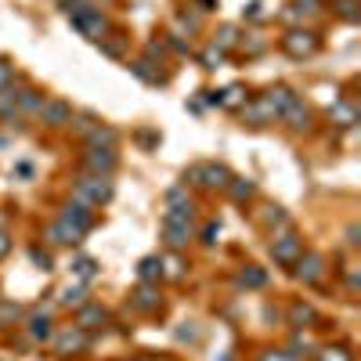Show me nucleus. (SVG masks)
I'll list each match as a JSON object with an SVG mask.
<instances>
[{"label": "nucleus", "instance_id": "nucleus-1", "mask_svg": "<svg viewBox=\"0 0 361 361\" xmlns=\"http://www.w3.org/2000/svg\"><path fill=\"white\" fill-rule=\"evenodd\" d=\"M163 235L170 250H185L195 238V202L192 206H170L163 214Z\"/></svg>", "mask_w": 361, "mask_h": 361}, {"label": "nucleus", "instance_id": "nucleus-2", "mask_svg": "<svg viewBox=\"0 0 361 361\" xmlns=\"http://www.w3.org/2000/svg\"><path fill=\"white\" fill-rule=\"evenodd\" d=\"M66 8V15L73 18V25L80 29V33L87 37V40H105L109 37V18L102 15V8H94V4H87V0H76V4H62Z\"/></svg>", "mask_w": 361, "mask_h": 361}, {"label": "nucleus", "instance_id": "nucleus-3", "mask_svg": "<svg viewBox=\"0 0 361 361\" xmlns=\"http://www.w3.org/2000/svg\"><path fill=\"white\" fill-rule=\"evenodd\" d=\"M112 180L109 177H102V173H80L76 180H73V199L76 202H83L87 209H94V206H105L109 199H112Z\"/></svg>", "mask_w": 361, "mask_h": 361}, {"label": "nucleus", "instance_id": "nucleus-4", "mask_svg": "<svg viewBox=\"0 0 361 361\" xmlns=\"http://www.w3.org/2000/svg\"><path fill=\"white\" fill-rule=\"evenodd\" d=\"M188 180H192V185H199V188L221 192V188H228L231 173H228L224 163H195V166L188 170Z\"/></svg>", "mask_w": 361, "mask_h": 361}, {"label": "nucleus", "instance_id": "nucleus-5", "mask_svg": "<svg viewBox=\"0 0 361 361\" xmlns=\"http://www.w3.org/2000/svg\"><path fill=\"white\" fill-rule=\"evenodd\" d=\"M51 343H54V354L58 357H73V354H83L90 347V333H87V329H80V325H66L62 333L51 336Z\"/></svg>", "mask_w": 361, "mask_h": 361}, {"label": "nucleus", "instance_id": "nucleus-6", "mask_svg": "<svg viewBox=\"0 0 361 361\" xmlns=\"http://www.w3.org/2000/svg\"><path fill=\"white\" fill-rule=\"evenodd\" d=\"M318 33L314 29H289V33L282 37V51L289 54V58H311L314 51H318Z\"/></svg>", "mask_w": 361, "mask_h": 361}, {"label": "nucleus", "instance_id": "nucleus-7", "mask_svg": "<svg viewBox=\"0 0 361 361\" xmlns=\"http://www.w3.org/2000/svg\"><path fill=\"white\" fill-rule=\"evenodd\" d=\"M300 253H304V238L296 231H282V235H275V243H271V260L282 264V267H293Z\"/></svg>", "mask_w": 361, "mask_h": 361}, {"label": "nucleus", "instance_id": "nucleus-8", "mask_svg": "<svg viewBox=\"0 0 361 361\" xmlns=\"http://www.w3.org/2000/svg\"><path fill=\"white\" fill-rule=\"evenodd\" d=\"M293 275L304 286H318L325 279V257L322 253H300L296 264H293Z\"/></svg>", "mask_w": 361, "mask_h": 361}, {"label": "nucleus", "instance_id": "nucleus-9", "mask_svg": "<svg viewBox=\"0 0 361 361\" xmlns=\"http://www.w3.org/2000/svg\"><path fill=\"white\" fill-rule=\"evenodd\" d=\"M119 166L116 159V148H90L83 156V170L87 173H102V177H112V170Z\"/></svg>", "mask_w": 361, "mask_h": 361}, {"label": "nucleus", "instance_id": "nucleus-10", "mask_svg": "<svg viewBox=\"0 0 361 361\" xmlns=\"http://www.w3.org/2000/svg\"><path fill=\"white\" fill-rule=\"evenodd\" d=\"M58 221H66V224H69V228H76L80 235H87L90 228H94V214H90V209H87L83 202H76V199L62 206V214H58Z\"/></svg>", "mask_w": 361, "mask_h": 361}, {"label": "nucleus", "instance_id": "nucleus-11", "mask_svg": "<svg viewBox=\"0 0 361 361\" xmlns=\"http://www.w3.org/2000/svg\"><path fill=\"white\" fill-rule=\"evenodd\" d=\"M73 116H76L73 105L62 102V98H47L44 109H40V119H44L47 127H69V123H73Z\"/></svg>", "mask_w": 361, "mask_h": 361}, {"label": "nucleus", "instance_id": "nucleus-12", "mask_svg": "<svg viewBox=\"0 0 361 361\" xmlns=\"http://www.w3.org/2000/svg\"><path fill=\"white\" fill-rule=\"evenodd\" d=\"M279 119H286V123H289L293 130H307V127H311V109L304 105V98H296V94H293Z\"/></svg>", "mask_w": 361, "mask_h": 361}, {"label": "nucleus", "instance_id": "nucleus-13", "mask_svg": "<svg viewBox=\"0 0 361 361\" xmlns=\"http://www.w3.org/2000/svg\"><path fill=\"white\" fill-rule=\"evenodd\" d=\"M243 119H246V123H253V127H264V123H275L279 112L271 109L264 98H257V102H246L243 105Z\"/></svg>", "mask_w": 361, "mask_h": 361}, {"label": "nucleus", "instance_id": "nucleus-14", "mask_svg": "<svg viewBox=\"0 0 361 361\" xmlns=\"http://www.w3.org/2000/svg\"><path fill=\"white\" fill-rule=\"evenodd\" d=\"M44 102H47V98L40 94L37 87H18V90H15V105H18L22 116H40Z\"/></svg>", "mask_w": 361, "mask_h": 361}, {"label": "nucleus", "instance_id": "nucleus-15", "mask_svg": "<svg viewBox=\"0 0 361 361\" xmlns=\"http://www.w3.org/2000/svg\"><path fill=\"white\" fill-rule=\"evenodd\" d=\"M80 238H83V235H80L76 228H69L66 221H51V228H47V243H51V246H76Z\"/></svg>", "mask_w": 361, "mask_h": 361}, {"label": "nucleus", "instance_id": "nucleus-16", "mask_svg": "<svg viewBox=\"0 0 361 361\" xmlns=\"http://www.w3.org/2000/svg\"><path fill=\"white\" fill-rule=\"evenodd\" d=\"M83 141H87V148H116L119 145V134L112 127H105V123H94V127L83 134Z\"/></svg>", "mask_w": 361, "mask_h": 361}, {"label": "nucleus", "instance_id": "nucleus-17", "mask_svg": "<svg viewBox=\"0 0 361 361\" xmlns=\"http://www.w3.org/2000/svg\"><path fill=\"white\" fill-rule=\"evenodd\" d=\"M134 307L137 311H145V314H152V311H159V286H148V282H141L137 289H134Z\"/></svg>", "mask_w": 361, "mask_h": 361}, {"label": "nucleus", "instance_id": "nucleus-18", "mask_svg": "<svg viewBox=\"0 0 361 361\" xmlns=\"http://www.w3.org/2000/svg\"><path fill=\"white\" fill-rule=\"evenodd\" d=\"M105 322H109V311L98 307V304H83V307L76 311V325L87 329V333H90V329H98V325H105Z\"/></svg>", "mask_w": 361, "mask_h": 361}, {"label": "nucleus", "instance_id": "nucleus-19", "mask_svg": "<svg viewBox=\"0 0 361 361\" xmlns=\"http://www.w3.org/2000/svg\"><path fill=\"white\" fill-rule=\"evenodd\" d=\"M25 325H29V336H33V343H47V340L54 336V329H51V318H47V311H37V314L29 318Z\"/></svg>", "mask_w": 361, "mask_h": 361}, {"label": "nucleus", "instance_id": "nucleus-20", "mask_svg": "<svg viewBox=\"0 0 361 361\" xmlns=\"http://www.w3.org/2000/svg\"><path fill=\"white\" fill-rule=\"evenodd\" d=\"M137 279L148 282V286H159V279H163V260H159V257H145V260L137 264Z\"/></svg>", "mask_w": 361, "mask_h": 361}, {"label": "nucleus", "instance_id": "nucleus-21", "mask_svg": "<svg viewBox=\"0 0 361 361\" xmlns=\"http://www.w3.org/2000/svg\"><path fill=\"white\" fill-rule=\"evenodd\" d=\"M314 322H318V311L311 304H304V300H296V304L289 307V325L304 329V325H314Z\"/></svg>", "mask_w": 361, "mask_h": 361}, {"label": "nucleus", "instance_id": "nucleus-22", "mask_svg": "<svg viewBox=\"0 0 361 361\" xmlns=\"http://www.w3.org/2000/svg\"><path fill=\"white\" fill-rule=\"evenodd\" d=\"M58 304H62V307H69V311H73V307L80 311V307L87 304V289H83V282H76V286H66V289H62V296H58Z\"/></svg>", "mask_w": 361, "mask_h": 361}, {"label": "nucleus", "instance_id": "nucleus-23", "mask_svg": "<svg viewBox=\"0 0 361 361\" xmlns=\"http://www.w3.org/2000/svg\"><path fill=\"white\" fill-rule=\"evenodd\" d=\"M224 192H228L235 202H246V199H253V192H257V188H253V180H246V177H231Z\"/></svg>", "mask_w": 361, "mask_h": 361}, {"label": "nucleus", "instance_id": "nucleus-24", "mask_svg": "<svg viewBox=\"0 0 361 361\" xmlns=\"http://www.w3.org/2000/svg\"><path fill=\"white\" fill-rule=\"evenodd\" d=\"M73 275H76V282H90L98 275V260L94 257H76L73 260Z\"/></svg>", "mask_w": 361, "mask_h": 361}, {"label": "nucleus", "instance_id": "nucleus-25", "mask_svg": "<svg viewBox=\"0 0 361 361\" xmlns=\"http://www.w3.org/2000/svg\"><path fill=\"white\" fill-rule=\"evenodd\" d=\"M267 282V275H264V271L260 267H243V271H238V286H243V289H260Z\"/></svg>", "mask_w": 361, "mask_h": 361}, {"label": "nucleus", "instance_id": "nucleus-26", "mask_svg": "<svg viewBox=\"0 0 361 361\" xmlns=\"http://www.w3.org/2000/svg\"><path fill=\"white\" fill-rule=\"evenodd\" d=\"M152 66H156V62H148V58H137V62H134L130 69H134V76H141L145 83H163V73H159V69H152Z\"/></svg>", "mask_w": 361, "mask_h": 361}, {"label": "nucleus", "instance_id": "nucleus-27", "mask_svg": "<svg viewBox=\"0 0 361 361\" xmlns=\"http://www.w3.org/2000/svg\"><path fill=\"white\" fill-rule=\"evenodd\" d=\"M289 98H293V90H289V87H271L267 94H264V102H267L271 109H275L279 116H282V109L289 105Z\"/></svg>", "mask_w": 361, "mask_h": 361}, {"label": "nucleus", "instance_id": "nucleus-28", "mask_svg": "<svg viewBox=\"0 0 361 361\" xmlns=\"http://www.w3.org/2000/svg\"><path fill=\"white\" fill-rule=\"evenodd\" d=\"M22 318H25L22 304H11V300H0V325H15V322H22Z\"/></svg>", "mask_w": 361, "mask_h": 361}, {"label": "nucleus", "instance_id": "nucleus-29", "mask_svg": "<svg viewBox=\"0 0 361 361\" xmlns=\"http://www.w3.org/2000/svg\"><path fill=\"white\" fill-rule=\"evenodd\" d=\"M329 116H333L340 127H350V123H357V109H354V105H343V102L329 109Z\"/></svg>", "mask_w": 361, "mask_h": 361}, {"label": "nucleus", "instance_id": "nucleus-30", "mask_svg": "<svg viewBox=\"0 0 361 361\" xmlns=\"http://www.w3.org/2000/svg\"><path fill=\"white\" fill-rule=\"evenodd\" d=\"M217 105H224V109H243V105H246V90H243V87H228L224 94L217 98Z\"/></svg>", "mask_w": 361, "mask_h": 361}, {"label": "nucleus", "instance_id": "nucleus-31", "mask_svg": "<svg viewBox=\"0 0 361 361\" xmlns=\"http://www.w3.org/2000/svg\"><path fill=\"white\" fill-rule=\"evenodd\" d=\"M98 47L109 54V58H123V51H127V40L119 37V33H112V37H105V40H98Z\"/></svg>", "mask_w": 361, "mask_h": 361}, {"label": "nucleus", "instance_id": "nucleus-32", "mask_svg": "<svg viewBox=\"0 0 361 361\" xmlns=\"http://www.w3.org/2000/svg\"><path fill=\"white\" fill-rule=\"evenodd\" d=\"M357 4H361V0H333V11H336L340 18H347V22H357V18H361Z\"/></svg>", "mask_w": 361, "mask_h": 361}, {"label": "nucleus", "instance_id": "nucleus-33", "mask_svg": "<svg viewBox=\"0 0 361 361\" xmlns=\"http://www.w3.org/2000/svg\"><path fill=\"white\" fill-rule=\"evenodd\" d=\"M235 44H238V29H235V25H221L217 37H214V47L228 51V47H235Z\"/></svg>", "mask_w": 361, "mask_h": 361}, {"label": "nucleus", "instance_id": "nucleus-34", "mask_svg": "<svg viewBox=\"0 0 361 361\" xmlns=\"http://www.w3.org/2000/svg\"><path fill=\"white\" fill-rule=\"evenodd\" d=\"M318 361H354V354L336 343V347H322V350H318Z\"/></svg>", "mask_w": 361, "mask_h": 361}, {"label": "nucleus", "instance_id": "nucleus-35", "mask_svg": "<svg viewBox=\"0 0 361 361\" xmlns=\"http://www.w3.org/2000/svg\"><path fill=\"white\" fill-rule=\"evenodd\" d=\"M224 62V51L221 47H214V44H209L206 51H202V69H217Z\"/></svg>", "mask_w": 361, "mask_h": 361}, {"label": "nucleus", "instance_id": "nucleus-36", "mask_svg": "<svg viewBox=\"0 0 361 361\" xmlns=\"http://www.w3.org/2000/svg\"><path fill=\"white\" fill-rule=\"evenodd\" d=\"M267 214H264V224L267 228H286V214H282V206H264Z\"/></svg>", "mask_w": 361, "mask_h": 361}, {"label": "nucleus", "instance_id": "nucleus-37", "mask_svg": "<svg viewBox=\"0 0 361 361\" xmlns=\"http://www.w3.org/2000/svg\"><path fill=\"white\" fill-rule=\"evenodd\" d=\"M166 202H170V206H192V199H188L185 188H170V192H166Z\"/></svg>", "mask_w": 361, "mask_h": 361}, {"label": "nucleus", "instance_id": "nucleus-38", "mask_svg": "<svg viewBox=\"0 0 361 361\" xmlns=\"http://www.w3.org/2000/svg\"><path fill=\"white\" fill-rule=\"evenodd\" d=\"M163 267H166V271H163L166 279H180V275H185V267H180V260H177V257H166V260H163Z\"/></svg>", "mask_w": 361, "mask_h": 361}, {"label": "nucleus", "instance_id": "nucleus-39", "mask_svg": "<svg viewBox=\"0 0 361 361\" xmlns=\"http://www.w3.org/2000/svg\"><path fill=\"white\" fill-rule=\"evenodd\" d=\"M29 257H33V264H37L40 271H51V253H44L40 246H33V250H29Z\"/></svg>", "mask_w": 361, "mask_h": 361}, {"label": "nucleus", "instance_id": "nucleus-40", "mask_svg": "<svg viewBox=\"0 0 361 361\" xmlns=\"http://www.w3.org/2000/svg\"><path fill=\"white\" fill-rule=\"evenodd\" d=\"M11 80H15V66L8 62V58H0V90H4Z\"/></svg>", "mask_w": 361, "mask_h": 361}, {"label": "nucleus", "instance_id": "nucleus-41", "mask_svg": "<svg viewBox=\"0 0 361 361\" xmlns=\"http://www.w3.org/2000/svg\"><path fill=\"white\" fill-rule=\"evenodd\" d=\"M217 235H221V224H217V221H209V224L202 228V243H206V246H214V243H217Z\"/></svg>", "mask_w": 361, "mask_h": 361}, {"label": "nucleus", "instance_id": "nucleus-42", "mask_svg": "<svg viewBox=\"0 0 361 361\" xmlns=\"http://www.w3.org/2000/svg\"><path fill=\"white\" fill-rule=\"evenodd\" d=\"M260 361H296V354H289V350H264Z\"/></svg>", "mask_w": 361, "mask_h": 361}, {"label": "nucleus", "instance_id": "nucleus-43", "mask_svg": "<svg viewBox=\"0 0 361 361\" xmlns=\"http://www.w3.org/2000/svg\"><path fill=\"white\" fill-rule=\"evenodd\" d=\"M11 253V231L4 228V224H0V260H4Z\"/></svg>", "mask_w": 361, "mask_h": 361}, {"label": "nucleus", "instance_id": "nucleus-44", "mask_svg": "<svg viewBox=\"0 0 361 361\" xmlns=\"http://www.w3.org/2000/svg\"><path fill=\"white\" fill-rule=\"evenodd\" d=\"M347 289L357 293V267H350V275H347Z\"/></svg>", "mask_w": 361, "mask_h": 361}, {"label": "nucleus", "instance_id": "nucleus-45", "mask_svg": "<svg viewBox=\"0 0 361 361\" xmlns=\"http://www.w3.org/2000/svg\"><path fill=\"white\" fill-rule=\"evenodd\" d=\"M347 238H350V246H357V243H361V238H357V224H350V228H347Z\"/></svg>", "mask_w": 361, "mask_h": 361}, {"label": "nucleus", "instance_id": "nucleus-46", "mask_svg": "<svg viewBox=\"0 0 361 361\" xmlns=\"http://www.w3.org/2000/svg\"><path fill=\"white\" fill-rule=\"evenodd\" d=\"M199 4H202V11H214V8H217V0H199Z\"/></svg>", "mask_w": 361, "mask_h": 361}, {"label": "nucleus", "instance_id": "nucleus-47", "mask_svg": "<svg viewBox=\"0 0 361 361\" xmlns=\"http://www.w3.org/2000/svg\"><path fill=\"white\" fill-rule=\"evenodd\" d=\"M62 4H76V0H62Z\"/></svg>", "mask_w": 361, "mask_h": 361}]
</instances>
